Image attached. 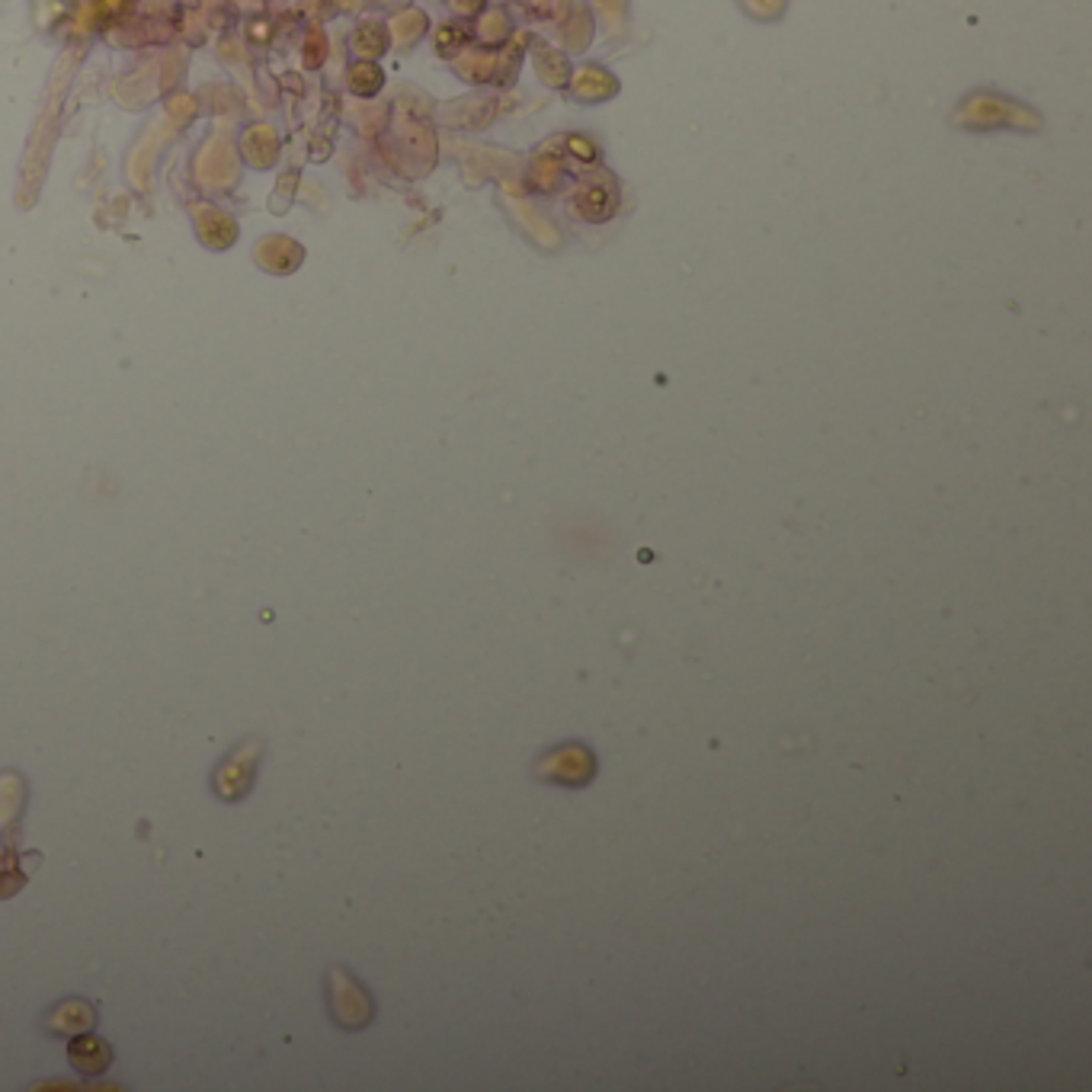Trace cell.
<instances>
[{
	"label": "cell",
	"mask_w": 1092,
	"mask_h": 1092,
	"mask_svg": "<svg viewBox=\"0 0 1092 1092\" xmlns=\"http://www.w3.org/2000/svg\"><path fill=\"white\" fill-rule=\"evenodd\" d=\"M67 1057H71V1067L87 1076H97L109 1067L112 1061V1048L106 1041L94 1038V1034H74L71 1048H67Z\"/></svg>",
	"instance_id": "4"
},
{
	"label": "cell",
	"mask_w": 1092,
	"mask_h": 1092,
	"mask_svg": "<svg viewBox=\"0 0 1092 1092\" xmlns=\"http://www.w3.org/2000/svg\"><path fill=\"white\" fill-rule=\"evenodd\" d=\"M532 776L551 781V785H565V788H583L590 785L596 776V756L586 743H561L551 746L532 766Z\"/></svg>",
	"instance_id": "1"
},
{
	"label": "cell",
	"mask_w": 1092,
	"mask_h": 1092,
	"mask_svg": "<svg viewBox=\"0 0 1092 1092\" xmlns=\"http://www.w3.org/2000/svg\"><path fill=\"white\" fill-rule=\"evenodd\" d=\"M94 1022H97L94 1006L80 1003V999H71V1003H64V1006L55 1009L52 1019H49V1026H52L55 1034H84V1031H90V1026H94Z\"/></svg>",
	"instance_id": "5"
},
{
	"label": "cell",
	"mask_w": 1092,
	"mask_h": 1092,
	"mask_svg": "<svg viewBox=\"0 0 1092 1092\" xmlns=\"http://www.w3.org/2000/svg\"><path fill=\"white\" fill-rule=\"evenodd\" d=\"M260 756H263L260 740H247L244 746H237L234 753H228V760L215 769V778H212L218 798H225V801L244 798L250 791V785H254V778H257Z\"/></svg>",
	"instance_id": "3"
},
{
	"label": "cell",
	"mask_w": 1092,
	"mask_h": 1092,
	"mask_svg": "<svg viewBox=\"0 0 1092 1092\" xmlns=\"http://www.w3.org/2000/svg\"><path fill=\"white\" fill-rule=\"evenodd\" d=\"M330 1009L333 1016L343 1029H365L375 1016V1006H372V996L365 993V987L359 981H353V977L343 971V968H333L330 977Z\"/></svg>",
	"instance_id": "2"
}]
</instances>
